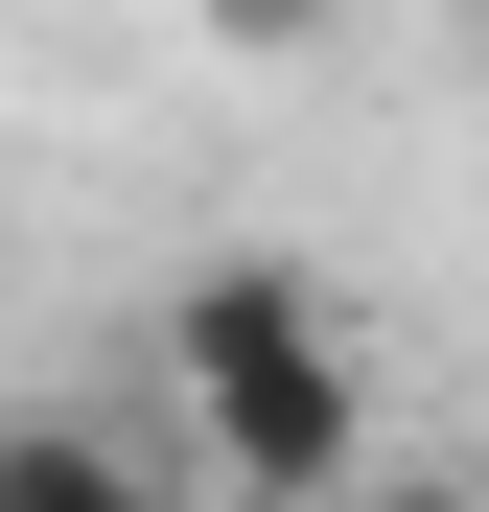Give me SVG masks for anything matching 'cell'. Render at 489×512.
I'll list each match as a JSON object with an SVG mask.
<instances>
[{
  "instance_id": "6da1fadb",
  "label": "cell",
  "mask_w": 489,
  "mask_h": 512,
  "mask_svg": "<svg viewBox=\"0 0 489 512\" xmlns=\"http://www.w3.org/2000/svg\"><path fill=\"white\" fill-rule=\"evenodd\" d=\"M163 373H187V466L233 512H350L373 489V373H350V326L303 303V256H210V280L163 303Z\"/></svg>"
},
{
  "instance_id": "277c9868",
  "label": "cell",
  "mask_w": 489,
  "mask_h": 512,
  "mask_svg": "<svg viewBox=\"0 0 489 512\" xmlns=\"http://www.w3.org/2000/svg\"><path fill=\"white\" fill-rule=\"evenodd\" d=\"M350 512H489V489H466V466H373Z\"/></svg>"
},
{
  "instance_id": "5b68a950",
  "label": "cell",
  "mask_w": 489,
  "mask_h": 512,
  "mask_svg": "<svg viewBox=\"0 0 489 512\" xmlns=\"http://www.w3.org/2000/svg\"><path fill=\"white\" fill-rule=\"evenodd\" d=\"M466 24H489V0H466Z\"/></svg>"
},
{
  "instance_id": "3957f363",
  "label": "cell",
  "mask_w": 489,
  "mask_h": 512,
  "mask_svg": "<svg viewBox=\"0 0 489 512\" xmlns=\"http://www.w3.org/2000/svg\"><path fill=\"white\" fill-rule=\"evenodd\" d=\"M210 47H326V0H210Z\"/></svg>"
},
{
  "instance_id": "7a4b0ae2",
  "label": "cell",
  "mask_w": 489,
  "mask_h": 512,
  "mask_svg": "<svg viewBox=\"0 0 489 512\" xmlns=\"http://www.w3.org/2000/svg\"><path fill=\"white\" fill-rule=\"evenodd\" d=\"M0 512H187V466H163V443H94V419H0Z\"/></svg>"
}]
</instances>
